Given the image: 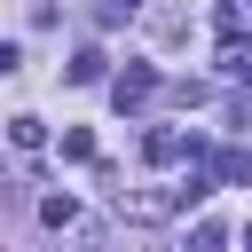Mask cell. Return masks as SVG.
<instances>
[{"label": "cell", "instance_id": "5b68a950", "mask_svg": "<svg viewBox=\"0 0 252 252\" xmlns=\"http://www.w3.org/2000/svg\"><path fill=\"white\" fill-rule=\"evenodd\" d=\"M213 173H220V181H244V173H252V158H244V150H220V158H213Z\"/></svg>", "mask_w": 252, "mask_h": 252}, {"label": "cell", "instance_id": "8992f818", "mask_svg": "<svg viewBox=\"0 0 252 252\" xmlns=\"http://www.w3.org/2000/svg\"><path fill=\"white\" fill-rule=\"evenodd\" d=\"M39 213H47V228H71V220H79V205H71V197H47Z\"/></svg>", "mask_w": 252, "mask_h": 252}, {"label": "cell", "instance_id": "277c9868", "mask_svg": "<svg viewBox=\"0 0 252 252\" xmlns=\"http://www.w3.org/2000/svg\"><path fill=\"white\" fill-rule=\"evenodd\" d=\"M220 71H228V79H252V47L228 39V47H220Z\"/></svg>", "mask_w": 252, "mask_h": 252}, {"label": "cell", "instance_id": "ba28073f", "mask_svg": "<svg viewBox=\"0 0 252 252\" xmlns=\"http://www.w3.org/2000/svg\"><path fill=\"white\" fill-rule=\"evenodd\" d=\"M244 244H252V228H244Z\"/></svg>", "mask_w": 252, "mask_h": 252}, {"label": "cell", "instance_id": "3957f363", "mask_svg": "<svg viewBox=\"0 0 252 252\" xmlns=\"http://www.w3.org/2000/svg\"><path fill=\"white\" fill-rule=\"evenodd\" d=\"M102 63H110L102 47H79V55H71V79H79V87H94V79H102Z\"/></svg>", "mask_w": 252, "mask_h": 252}, {"label": "cell", "instance_id": "52a82bcc", "mask_svg": "<svg viewBox=\"0 0 252 252\" xmlns=\"http://www.w3.org/2000/svg\"><path fill=\"white\" fill-rule=\"evenodd\" d=\"M118 8H126V16H134V8H142V0H118Z\"/></svg>", "mask_w": 252, "mask_h": 252}, {"label": "cell", "instance_id": "7a4b0ae2", "mask_svg": "<svg viewBox=\"0 0 252 252\" xmlns=\"http://www.w3.org/2000/svg\"><path fill=\"white\" fill-rule=\"evenodd\" d=\"M181 150H189V134H173V126H158V134L142 142V158H150V165H173Z\"/></svg>", "mask_w": 252, "mask_h": 252}, {"label": "cell", "instance_id": "6da1fadb", "mask_svg": "<svg viewBox=\"0 0 252 252\" xmlns=\"http://www.w3.org/2000/svg\"><path fill=\"white\" fill-rule=\"evenodd\" d=\"M150 94H158V71H150V63H126V71H118V87H110V102H118V110H142Z\"/></svg>", "mask_w": 252, "mask_h": 252}]
</instances>
